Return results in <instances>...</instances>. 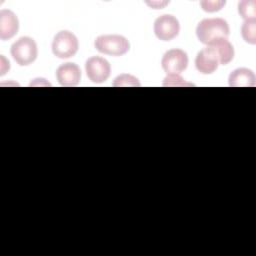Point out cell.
<instances>
[{"label":"cell","mask_w":256,"mask_h":256,"mask_svg":"<svg viewBox=\"0 0 256 256\" xmlns=\"http://www.w3.org/2000/svg\"><path fill=\"white\" fill-rule=\"evenodd\" d=\"M230 28L223 18H207L199 22L196 28V35L203 44L210 45L216 40L227 39Z\"/></svg>","instance_id":"6da1fadb"},{"label":"cell","mask_w":256,"mask_h":256,"mask_svg":"<svg viewBox=\"0 0 256 256\" xmlns=\"http://www.w3.org/2000/svg\"><path fill=\"white\" fill-rule=\"evenodd\" d=\"M10 52L17 64L20 66H27L33 63L37 58L38 49L33 38L23 36L12 44Z\"/></svg>","instance_id":"7a4b0ae2"},{"label":"cell","mask_w":256,"mask_h":256,"mask_svg":"<svg viewBox=\"0 0 256 256\" xmlns=\"http://www.w3.org/2000/svg\"><path fill=\"white\" fill-rule=\"evenodd\" d=\"M95 48L104 54L111 56H122L130 49L127 38L122 35H101L95 39Z\"/></svg>","instance_id":"3957f363"},{"label":"cell","mask_w":256,"mask_h":256,"mask_svg":"<svg viewBox=\"0 0 256 256\" xmlns=\"http://www.w3.org/2000/svg\"><path fill=\"white\" fill-rule=\"evenodd\" d=\"M79 48L77 37L70 31H59L52 42L53 54L61 59H67L76 54Z\"/></svg>","instance_id":"277c9868"},{"label":"cell","mask_w":256,"mask_h":256,"mask_svg":"<svg viewBox=\"0 0 256 256\" xmlns=\"http://www.w3.org/2000/svg\"><path fill=\"white\" fill-rule=\"evenodd\" d=\"M162 69L168 74H180L188 66L187 53L181 49H170L162 57Z\"/></svg>","instance_id":"5b68a950"},{"label":"cell","mask_w":256,"mask_h":256,"mask_svg":"<svg viewBox=\"0 0 256 256\" xmlns=\"http://www.w3.org/2000/svg\"><path fill=\"white\" fill-rule=\"evenodd\" d=\"M180 31V24L176 17L170 14H164L158 17L154 22V33L162 41L174 39Z\"/></svg>","instance_id":"8992f818"},{"label":"cell","mask_w":256,"mask_h":256,"mask_svg":"<svg viewBox=\"0 0 256 256\" xmlns=\"http://www.w3.org/2000/svg\"><path fill=\"white\" fill-rule=\"evenodd\" d=\"M85 70L89 80L94 83H102L109 78L111 66L106 59L100 56H93L86 61Z\"/></svg>","instance_id":"52a82bcc"},{"label":"cell","mask_w":256,"mask_h":256,"mask_svg":"<svg viewBox=\"0 0 256 256\" xmlns=\"http://www.w3.org/2000/svg\"><path fill=\"white\" fill-rule=\"evenodd\" d=\"M219 65V58L214 48L207 46L198 52L195 59L196 69L202 74H211L216 71Z\"/></svg>","instance_id":"ba28073f"},{"label":"cell","mask_w":256,"mask_h":256,"mask_svg":"<svg viewBox=\"0 0 256 256\" xmlns=\"http://www.w3.org/2000/svg\"><path fill=\"white\" fill-rule=\"evenodd\" d=\"M56 78L61 86H77L81 79V70L77 64L67 62L57 68Z\"/></svg>","instance_id":"9c48e42d"},{"label":"cell","mask_w":256,"mask_h":256,"mask_svg":"<svg viewBox=\"0 0 256 256\" xmlns=\"http://www.w3.org/2000/svg\"><path fill=\"white\" fill-rule=\"evenodd\" d=\"M19 29V21L16 14L9 10L3 9L0 11V38L8 40L15 36Z\"/></svg>","instance_id":"30bf717a"},{"label":"cell","mask_w":256,"mask_h":256,"mask_svg":"<svg viewBox=\"0 0 256 256\" xmlns=\"http://www.w3.org/2000/svg\"><path fill=\"white\" fill-rule=\"evenodd\" d=\"M255 74L251 69L238 68L229 75V86L231 87H252L255 85Z\"/></svg>","instance_id":"8fae6325"},{"label":"cell","mask_w":256,"mask_h":256,"mask_svg":"<svg viewBox=\"0 0 256 256\" xmlns=\"http://www.w3.org/2000/svg\"><path fill=\"white\" fill-rule=\"evenodd\" d=\"M214 48L219 58V64L226 65L232 61L234 57V48L228 39H219L208 45Z\"/></svg>","instance_id":"7c38bea8"},{"label":"cell","mask_w":256,"mask_h":256,"mask_svg":"<svg viewBox=\"0 0 256 256\" xmlns=\"http://www.w3.org/2000/svg\"><path fill=\"white\" fill-rule=\"evenodd\" d=\"M241 35L245 42L256 44V19L245 20L241 27Z\"/></svg>","instance_id":"4fadbf2b"},{"label":"cell","mask_w":256,"mask_h":256,"mask_svg":"<svg viewBox=\"0 0 256 256\" xmlns=\"http://www.w3.org/2000/svg\"><path fill=\"white\" fill-rule=\"evenodd\" d=\"M238 11L244 20L256 19V1L243 0L239 2Z\"/></svg>","instance_id":"5bb4252c"},{"label":"cell","mask_w":256,"mask_h":256,"mask_svg":"<svg viewBox=\"0 0 256 256\" xmlns=\"http://www.w3.org/2000/svg\"><path fill=\"white\" fill-rule=\"evenodd\" d=\"M113 86H140L138 79L130 74H122L115 78Z\"/></svg>","instance_id":"9a60e30c"},{"label":"cell","mask_w":256,"mask_h":256,"mask_svg":"<svg viewBox=\"0 0 256 256\" xmlns=\"http://www.w3.org/2000/svg\"><path fill=\"white\" fill-rule=\"evenodd\" d=\"M163 86H194V84L186 82L179 74H170L164 79Z\"/></svg>","instance_id":"2e32d148"},{"label":"cell","mask_w":256,"mask_h":256,"mask_svg":"<svg viewBox=\"0 0 256 256\" xmlns=\"http://www.w3.org/2000/svg\"><path fill=\"white\" fill-rule=\"evenodd\" d=\"M225 3V1H201L200 6L204 11L211 13L221 10Z\"/></svg>","instance_id":"e0dca14e"}]
</instances>
